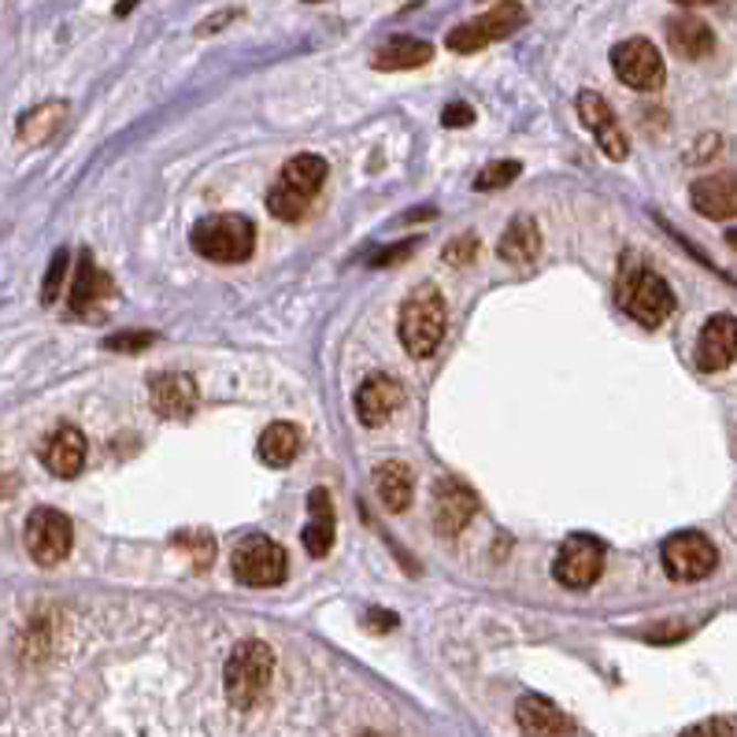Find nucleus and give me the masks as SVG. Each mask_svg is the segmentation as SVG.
Listing matches in <instances>:
<instances>
[{"mask_svg": "<svg viewBox=\"0 0 737 737\" xmlns=\"http://www.w3.org/2000/svg\"><path fill=\"white\" fill-rule=\"evenodd\" d=\"M271 678H275V652L263 641H241V645L230 652L227 671H223V689L227 701L234 704L238 712H249L267 697Z\"/></svg>", "mask_w": 737, "mask_h": 737, "instance_id": "f257e3e1", "label": "nucleus"}, {"mask_svg": "<svg viewBox=\"0 0 737 737\" xmlns=\"http://www.w3.org/2000/svg\"><path fill=\"white\" fill-rule=\"evenodd\" d=\"M326 171H330V167H326L323 156H315V152L293 156V160L282 167L278 182L271 186V193H267L271 215H278L282 223H297V219L312 208V200L319 197Z\"/></svg>", "mask_w": 737, "mask_h": 737, "instance_id": "f03ea898", "label": "nucleus"}, {"mask_svg": "<svg viewBox=\"0 0 737 737\" xmlns=\"http://www.w3.org/2000/svg\"><path fill=\"white\" fill-rule=\"evenodd\" d=\"M445 297L434 286H419L415 293H408V301L400 304V345L408 349V356L415 360H427V356L438 352L441 338H445Z\"/></svg>", "mask_w": 737, "mask_h": 737, "instance_id": "7ed1b4c3", "label": "nucleus"}, {"mask_svg": "<svg viewBox=\"0 0 737 737\" xmlns=\"http://www.w3.org/2000/svg\"><path fill=\"white\" fill-rule=\"evenodd\" d=\"M615 301H619V308L641 326H660L671 312H675V293H671L667 278L656 275V271L645 267V263H634V260H630L623 267V275H619Z\"/></svg>", "mask_w": 737, "mask_h": 737, "instance_id": "20e7f679", "label": "nucleus"}, {"mask_svg": "<svg viewBox=\"0 0 737 737\" xmlns=\"http://www.w3.org/2000/svg\"><path fill=\"white\" fill-rule=\"evenodd\" d=\"M189 245L212 263H245L256 249V223L238 212L208 215L189 230Z\"/></svg>", "mask_w": 737, "mask_h": 737, "instance_id": "39448f33", "label": "nucleus"}, {"mask_svg": "<svg viewBox=\"0 0 737 737\" xmlns=\"http://www.w3.org/2000/svg\"><path fill=\"white\" fill-rule=\"evenodd\" d=\"M230 567H234V578L241 586L271 589L286 582L289 556L275 538H267V534H249V538H241L234 545V552H230Z\"/></svg>", "mask_w": 737, "mask_h": 737, "instance_id": "423d86ee", "label": "nucleus"}, {"mask_svg": "<svg viewBox=\"0 0 737 737\" xmlns=\"http://www.w3.org/2000/svg\"><path fill=\"white\" fill-rule=\"evenodd\" d=\"M523 23H526V8L519 0H501V4H493L486 15L467 19V23H460L456 30H449L445 45L452 52H460V56H471V52L486 49L493 41L512 38Z\"/></svg>", "mask_w": 737, "mask_h": 737, "instance_id": "0eeeda50", "label": "nucleus"}, {"mask_svg": "<svg viewBox=\"0 0 737 737\" xmlns=\"http://www.w3.org/2000/svg\"><path fill=\"white\" fill-rule=\"evenodd\" d=\"M612 71L623 86L638 93H656L667 82V67H663L660 49L649 38H627L612 49Z\"/></svg>", "mask_w": 737, "mask_h": 737, "instance_id": "6e6552de", "label": "nucleus"}, {"mask_svg": "<svg viewBox=\"0 0 737 737\" xmlns=\"http://www.w3.org/2000/svg\"><path fill=\"white\" fill-rule=\"evenodd\" d=\"M27 552L30 560L41 564V567H56L71 556V545H75V526L71 519L56 508H38L34 515L27 519Z\"/></svg>", "mask_w": 737, "mask_h": 737, "instance_id": "1a4fd4ad", "label": "nucleus"}, {"mask_svg": "<svg viewBox=\"0 0 737 737\" xmlns=\"http://www.w3.org/2000/svg\"><path fill=\"white\" fill-rule=\"evenodd\" d=\"M715 567H719V552H715V545L697 530L671 534V538L663 541V571L675 578V582H701Z\"/></svg>", "mask_w": 737, "mask_h": 737, "instance_id": "9d476101", "label": "nucleus"}, {"mask_svg": "<svg viewBox=\"0 0 737 737\" xmlns=\"http://www.w3.org/2000/svg\"><path fill=\"white\" fill-rule=\"evenodd\" d=\"M575 108H578V119H582L586 130L597 138V145L604 149L608 160H627L630 141H627V130L615 119L612 104H608L593 90H582V93H578V101H575Z\"/></svg>", "mask_w": 737, "mask_h": 737, "instance_id": "9b49d317", "label": "nucleus"}, {"mask_svg": "<svg viewBox=\"0 0 737 737\" xmlns=\"http://www.w3.org/2000/svg\"><path fill=\"white\" fill-rule=\"evenodd\" d=\"M604 571V545L593 538H571L560 545L552 560V575L556 582L567 589H589Z\"/></svg>", "mask_w": 737, "mask_h": 737, "instance_id": "f8f14e48", "label": "nucleus"}, {"mask_svg": "<svg viewBox=\"0 0 737 737\" xmlns=\"http://www.w3.org/2000/svg\"><path fill=\"white\" fill-rule=\"evenodd\" d=\"M430 512H434V530L441 538H456V534L475 519L478 497L471 486H463L456 478H441L434 486V501H430Z\"/></svg>", "mask_w": 737, "mask_h": 737, "instance_id": "ddd939ff", "label": "nucleus"}, {"mask_svg": "<svg viewBox=\"0 0 737 737\" xmlns=\"http://www.w3.org/2000/svg\"><path fill=\"white\" fill-rule=\"evenodd\" d=\"M404 404V386L389 375H371L356 393V415H360L364 427H386L389 415Z\"/></svg>", "mask_w": 737, "mask_h": 737, "instance_id": "4468645a", "label": "nucleus"}, {"mask_svg": "<svg viewBox=\"0 0 737 737\" xmlns=\"http://www.w3.org/2000/svg\"><path fill=\"white\" fill-rule=\"evenodd\" d=\"M41 463L56 478H78L86 467V434L78 427H56L41 445Z\"/></svg>", "mask_w": 737, "mask_h": 737, "instance_id": "2eb2a0df", "label": "nucleus"}, {"mask_svg": "<svg viewBox=\"0 0 737 737\" xmlns=\"http://www.w3.org/2000/svg\"><path fill=\"white\" fill-rule=\"evenodd\" d=\"M737 356V319L730 312L715 315L704 323L701 341H697V364L701 371H726Z\"/></svg>", "mask_w": 737, "mask_h": 737, "instance_id": "dca6fc26", "label": "nucleus"}, {"mask_svg": "<svg viewBox=\"0 0 737 737\" xmlns=\"http://www.w3.org/2000/svg\"><path fill=\"white\" fill-rule=\"evenodd\" d=\"M149 393L160 419H189L197 408V382L189 375H178V371L156 375L149 382Z\"/></svg>", "mask_w": 737, "mask_h": 737, "instance_id": "f3484780", "label": "nucleus"}, {"mask_svg": "<svg viewBox=\"0 0 737 737\" xmlns=\"http://www.w3.org/2000/svg\"><path fill=\"white\" fill-rule=\"evenodd\" d=\"M515 723L526 737H571V719L549 697H523L515 704Z\"/></svg>", "mask_w": 737, "mask_h": 737, "instance_id": "a211bd4d", "label": "nucleus"}, {"mask_svg": "<svg viewBox=\"0 0 737 737\" xmlns=\"http://www.w3.org/2000/svg\"><path fill=\"white\" fill-rule=\"evenodd\" d=\"M689 200L704 219H734V212H737V178L730 171L697 178L693 189H689Z\"/></svg>", "mask_w": 737, "mask_h": 737, "instance_id": "6ab92c4d", "label": "nucleus"}, {"mask_svg": "<svg viewBox=\"0 0 737 737\" xmlns=\"http://www.w3.org/2000/svg\"><path fill=\"white\" fill-rule=\"evenodd\" d=\"M430 60H434V45H430V41L412 38V34H393L375 49L371 67L375 71H415V67H427Z\"/></svg>", "mask_w": 737, "mask_h": 737, "instance_id": "aec40b11", "label": "nucleus"}, {"mask_svg": "<svg viewBox=\"0 0 737 737\" xmlns=\"http://www.w3.org/2000/svg\"><path fill=\"white\" fill-rule=\"evenodd\" d=\"M667 45L675 49V56L682 60H704L715 52V34L704 19L682 12L667 19Z\"/></svg>", "mask_w": 737, "mask_h": 737, "instance_id": "412c9836", "label": "nucleus"}, {"mask_svg": "<svg viewBox=\"0 0 737 737\" xmlns=\"http://www.w3.org/2000/svg\"><path fill=\"white\" fill-rule=\"evenodd\" d=\"M541 252V227L534 215H515L508 230L501 234V245H497V256L504 263H515V267H526V263H534Z\"/></svg>", "mask_w": 737, "mask_h": 737, "instance_id": "4be33fe9", "label": "nucleus"}, {"mask_svg": "<svg viewBox=\"0 0 737 737\" xmlns=\"http://www.w3.org/2000/svg\"><path fill=\"white\" fill-rule=\"evenodd\" d=\"M304 549L315 560H323L334 545V501L323 486H315L308 493V526H304Z\"/></svg>", "mask_w": 737, "mask_h": 737, "instance_id": "5701e85b", "label": "nucleus"}, {"mask_svg": "<svg viewBox=\"0 0 737 737\" xmlns=\"http://www.w3.org/2000/svg\"><path fill=\"white\" fill-rule=\"evenodd\" d=\"M108 293H112V278L93 263L90 252H82L78 271H75V278H71V308L78 315H86V312H93V304H101Z\"/></svg>", "mask_w": 737, "mask_h": 737, "instance_id": "b1692460", "label": "nucleus"}, {"mask_svg": "<svg viewBox=\"0 0 737 737\" xmlns=\"http://www.w3.org/2000/svg\"><path fill=\"white\" fill-rule=\"evenodd\" d=\"M67 123V104L63 101H45L38 104L34 112H27L23 119H19V141L23 145H45L60 134V126Z\"/></svg>", "mask_w": 737, "mask_h": 737, "instance_id": "393cba45", "label": "nucleus"}, {"mask_svg": "<svg viewBox=\"0 0 737 737\" xmlns=\"http://www.w3.org/2000/svg\"><path fill=\"white\" fill-rule=\"evenodd\" d=\"M375 489H378V501L386 504V512H404L408 504H412V471L404 467V463L389 460L382 467L375 471Z\"/></svg>", "mask_w": 737, "mask_h": 737, "instance_id": "a878e982", "label": "nucleus"}, {"mask_svg": "<svg viewBox=\"0 0 737 737\" xmlns=\"http://www.w3.org/2000/svg\"><path fill=\"white\" fill-rule=\"evenodd\" d=\"M256 452H260V460L267 463V467H289V463L297 460V452H301V430L293 423H271L260 434Z\"/></svg>", "mask_w": 737, "mask_h": 737, "instance_id": "bb28decb", "label": "nucleus"}, {"mask_svg": "<svg viewBox=\"0 0 737 737\" xmlns=\"http://www.w3.org/2000/svg\"><path fill=\"white\" fill-rule=\"evenodd\" d=\"M519 175H523L519 160H493V164H486L475 175V189H482V193H493V189H504L508 182H515Z\"/></svg>", "mask_w": 737, "mask_h": 737, "instance_id": "cd10ccee", "label": "nucleus"}, {"mask_svg": "<svg viewBox=\"0 0 737 737\" xmlns=\"http://www.w3.org/2000/svg\"><path fill=\"white\" fill-rule=\"evenodd\" d=\"M67 263H71V252H67V249L52 252L49 271H45V286H41V304H56V301H60L63 278H67Z\"/></svg>", "mask_w": 737, "mask_h": 737, "instance_id": "c85d7f7f", "label": "nucleus"}, {"mask_svg": "<svg viewBox=\"0 0 737 737\" xmlns=\"http://www.w3.org/2000/svg\"><path fill=\"white\" fill-rule=\"evenodd\" d=\"M152 341H156V334H149V330H126V334H119V338L104 341V349H112V352H141V349H149Z\"/></svg>", "mask_w": 737, "mask_h": 737, "instance_id": "c756f323", "label": "nucleus"}, {"mask_svg": "<svg viewBox=\"0 0 737 737\" xmlns=\"http://www.w3.org/2000/svg\"><path fill=\"white\" fill-rule=\"evenodd\" d=\"M475 252H478V238L475 234H460L445 252H441V256H445V263H452V267H467V263L475 260Z\"/></svg>", "mask_w": 737, "mask_h": 737, "instance_id": "7c9ffc66", "label": "nucleus"}, {"mask_svg": "<svg viewBox=\"0 0 737 737\" xmlns=\"http://www.w3.org/2000/svg\"><path fill=\"white\" fill-rule=\"evenodd\" d=\"M178 545H186V549L197 556V567H208V564H212V556H215V541L208 538L204 530L182 534V538H178Z\"/></svg>", "mask_w": 737, "mask_h": 737, "instance_id": "2f4dec72", "label": "nucleus"}, {"mask_svg": "<svg viewBox=\"0 0 737 737\" xmlns=\"http://www.w3.org/2000/svg\"><path fill=\"white\" fill-rule=\"evenodd\" d=\"M682 737H734V719L730 715H719V719H704L697 726H689Z\"/></svg>", "mask_w": 737, "mask_h": 737, "instance_id": "473e14b6", "label": "nucleus"}, {"mask_svg": "<svg viewBox=\"0 0 737 737\" xmlns=\"http://www.w3.org/2000/svg\"><path fill=\"white\" fill-rule=\"evenodd\" d=\"M441 123L452 126V130H460V126H471V123H475V108H471V104H463V101H456V104H449V108L441 112Z\"/></svg>", "mask_w": 737, "mask_h": 737, "instance_id": "72a5a7b5", "label": "nucleus"}, {"mask_svg": "<svg viewBox=\"0 0 737 737\" xmlns=\"http://www.w3.org/2000/svg\"><path fill=\"white\" fill-rule=\"evenodd\" d=\"M241 15V8H227V12H219V15H212V19H204V23L197 27V34L200 38H208V34H219V30H223L230 19H238Z\"/></svg>", "mask_w": 737, "mask_h": 737, "instance_id": "f704fd0d", "label": "nucleus"}, {"mask_svg": "<svg viewBox=\"0 0 737 737\" xmlns=\"http://www.w3.org/2000/svg\"><path fill=\"white\" fill-rule=\"evenodd\" d=\"M408 252H412V241H404V245H397V249H382V252H375V256H371V267H382V263H397V260H404Z\"/></svg>", "mask_w": 737, "mask_h": 737, "instance_id": "c9c22d12", "label": "nucleus"}, {"mask_svg": "<svg viewBox=\"0 0 737 737\" xmlns=\"http://www.w3.org/2000/svg\"><path fill=\"white\" fill-rule=\"evenodd\" d=\"M367 627L378 630V634H386V630L397 627V615H393V612H382V608H371V612H367Z\"/></svg>", "mask_w": 737, "mask_h": 737, "instance_id": "e433bc0d", "label": "nucleus"}, {"mask_svg": "<svg viewBox=\"0 0 737 737\" xmlns=\"http://www.w3.org/2000/svg\"><path fill=\"white\" fill-rule=\"evenodd\" d=\"M134 4H138V0H119V4H115V15H130Z\"/></svg>", "mask_w": 737, "mask_h": 737, "instance_id": "4c0bfd02", "label": "nucleus"}, {"mask_svg": "<svg viewBox=\"0 0 737 737\" xmlns=\"http://www.w3.org/2000/svg\"><path fill=\"white\" fill-rule=\"evenodd\" d=\"M678 8H701V4H715V0H675Z\"/></svg>", "mask_w": 737, "mask_h": 737, "instance_id": "58836bf2", "label": "nucleus"}, {"mask_svg": "<svg viewBox=\"0 0 737 737\" xmlns=\"http://www.w3.org/2000/svg\"><path fill=\"white\" fill-rule=\"evenodd\" d=\"M304 4H319V0H304Z\"/></svg>", "mask_w": 737, "mask_h": 737, "instance_id": "ea45409f", "label": "nucleus"}, {"mask_svg": "<svg viewBox=\"0 0 737 737\" xmlns=\"http://www.w3.org/2000/svg\"><path fill=\"white\" fill-rule=\"evenodd\" d=\"M364 737H382V734H364Z\"/></svg>", "mask_w": 737, "mask_h": 737, "instance_id": "a19ab883", "label": "nucleus"}]
</instances>
